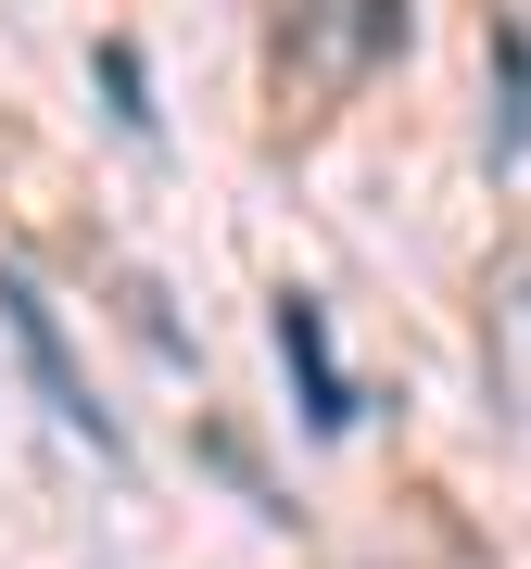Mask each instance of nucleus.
<instances>
[{"label":"nucleus","mask_w":531,"mask_h":569,"mask_svg":"<svg viewBox=\"0 0 531 569\" xmlns=\"http://www.w3.org/2000/svg\"><path fill=\"white\" fill-rule=\"evenodd\" d=\"M493 63H507V114H493V164L531 152V39L519 26H493Z\"/></svg>","instance_id":"obj_3"},{"label":"nucleus","mask_w":531,"mask_h":569,"mask_svg":"<svg viewBox=\"0 0 531 569\" xmlns=\"http://www.w3.org/2000/svg\"><path fill=\"white\" fill-rule=\"evenodd\" d=\"M354 39H368V51H392V39H405V0H354Z\"/></svg>","instance_id":"obj_4"},{"label":"nucleus","mask_w":531,"mask_h":569,"mask_svg":"<svg viewBox=\"0 0 531 569\" xmlns=\"http://www.w3.org/2000/svg\"><path fill=\"white\" fill-rule=\"evenodd\" d=\"M0 329H13V355H26V380H39V406L63 418V430H77V443L89 456H127V430L102 418V392H89L77 380V355H63V329H51V305H39V279H26V266H0Z\"/></svg>","instance_id":"obj_1"},{"label":"nucleus","mask_w":531,"mask_h":569,"mask_svg":"<svg viewBox=\"0 0 531 569\" xmlns=\"http://www.w3.org/2000/svg\"><path fill=\"white\" fill-rule=\"evenodd\" d=\"M279 367H291V392H304V430L342 443L354 430V380H342V355H329V305L317 291H279Z\"/></svg>","instance_id":"obj_2"}]
</instances>
